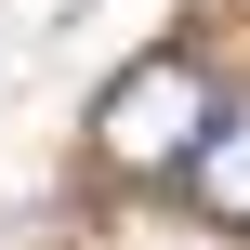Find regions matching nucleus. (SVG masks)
Instances as JSON below:
<instances>
[{
	"label": "nucleus",
	"instance_id": "1",
	"mask_svg": "<svg viewBox=\"0 0 250 250\" xmlns=\"http://www.w3.org/2000/svg\"><path fill=\"white\" fill-rule=\"evenodd\" d=\"M211 119H224L211 66H198V53H145V66H119V79H105L92 145H105V171H185V145H198Z\"/></svg>",
	"mask_w": 250,
	"mask_h": 250
},
{
	"label": "nucleus",
	"instance_id": "2",
	"mask_svg": "<svg viewBox=\"0 0 250 250\" xmlns=\"http://www.w3.org/2000/svg\"><path fill=\"white\" fill-rule=\"evenodd\" d=\"M185 198H198L211 224H250V105H224V119L185 145Z\"/></svg>",
	"mask_w": 250,
	"mask_h": 250
}]
</instances>
